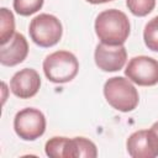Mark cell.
Segmentation results:
<instances>
[{
  "instance_id": "1",
  "label": "cell",
  "mask_w": 158,
  "mask_h": 158,
  "mask_svg": "<svg viewBox=\"0 0 158 158\" xmlns=\"http://www.w3.org/2000/svg\"><path fill=\"white\" fill-rule=\"evenodd\" d=\"M95 33L101 43L121 46L130 35V21L125 12L109 9L101 11L95 20Z\"/></svg>"
},
{
  "instance_id": "2",
  "label": "cell",
  "mask_w": 158,
  "mask_h": 158,
  "mask_svg": "<svg viewBox=\"0 0 158 158\" xmlns=\"http://www.w3.org/2000/svg\"><path fill=\"white\" fill-rule=\"evenodd\" d=\"M104 95L106 101L121 112H128L137 107L139 96L137 89L130 79L123 77H112L104 84Z\"/></svg>"
},
{
  "instance_id": "3",
  "label": "cell",
  "mask_w": 158,
  "mask_h": 158,
  "mask_svg": "<svg viewBox=\"0 0 158 158\" xmlns=\"http://www.w3.org/2000/svg\"><path fill=\"white\" fill-rule=\"evenodd\" d=\"M79 70L77 57L68 51H57L51 53L43 60V72L47 79L56 84H63L73 80Z\"/></svg>"
},
{
  "instance_id": "4",
  "label": "cell",
  "mask_w": 158,
  "mask_h": 158,
  "mask_svg": "<svg viewBox=\"0 0 158 158\" xmlns=\"http://www.w3.org/2000/svg\"><path fill=\"white\" fill-rule=\"evenodd\" d=\"M31 40L40 47H52L57 44L63 33L60 21L49 14H40L33 17L28 27Z\"/></svg>"
},
{
  "instance_id": "5",
  "label": "cell",
  "mask_w": 158,
  "mask_h": 158,
  "mask_svg": "<svg viewBox=\"0 0 158 158\" xmlns=\"http://www.w3.org/2000/svg\"><path fill=\"white\" fill-rule=\"evenodd\" d=\"M14 128L20 138L25 141H35L46 131V117L37 109H22L14 118Z\"/></svg>"
},
{
  "instance_id": "6",
  "label": "cell",
  "mask_w": 158,
  "mask_h": 158,
  "mask_svg": "<svg viewBox=\"0 0 158 158\" xmlns=\"http://www.w3.org/2000/svg\"><path fill=\"white\" fill-rule=\"evenodd\" d=\"M125 74L132 83L141 86L156 85L158 84V60L147 56L133 57L128 62Z\"/></svg>"
},
{
  "instance_id": "7",
  "label": "cell",
  "mask_w": 158,
  "mask_h": 158,
  "mask_svg": "<svg viewBox=\"0 0 158 158\" xmlns=\"http://www.w3.org/2000/svg\"><path fill=\"white\" fill-rule=\"evenodd\" d=\"M126 147L132 158L158 157V133L153 128L136 131L127 138Z\"/></svg>"
},
{
  "instance_id": "8",
  "label": "cell",
  "mask_w": 158,
  "mask_h": 158,
  "mask_svg": "<svg viewBox=\"0 0 158 158\" xmlns=\"http://www.w3.org/2000/svg\"><path fill=\"white\" fill-rule=\"evenodd\" d=\"M94 58L99 69L104 72H117L123 68L127 59V52L123 44L110 46L100 43L95 48Z\"/></svg>"
},
{
  "instance_id": "9",
  "label": "cell",
  "mask_w": 158,
  "mask_h": 158,
  "mask_svg": "<svg viewBox=\"0 0 158 158\" xmlns=\"http://www.w3.org/2000/svg\"><path fill=\"white\" fill-rule=\"evenodd\" d=\"M41 86L40 74L31 68H23L16 72L10 80L12 94L20 99H30L35 96Z\"/></svg>"
},
{
  "instance_id": "10",
  "label": "cell",
  "mask_w": 158,
  "mask_h": 158,
  "mask_svg": "<svg viewBox=\"0 0 158 158\" xmlns=\"http://www.w3.org/2000/svg\"><path fill=\"white\" fill-rule=\"evenodd\" d=\"M28 54V43L22 33L15 32L10 41L1 44L0 63L6 67H14L22 63Z\"/></svg>"
},
{
  "instance_id": "11",
  "label": "cell",
  "mask_w": 158,
  "mask_h": 158,
  "mask_svg": "<svg viewBox=\"0 0 158 158\" xmlns=\"http://www.w3.org/2000/svg\"><path fill=\"white\" fill-rule=\"evenodd\" d=\"M98 149L94 142L85 137L67 138L64 147V158H95Z\"/></svg>"
},
{
  "instance_id": "12",
  "label": "cell",
  "mask_w": 158,
  "mask_h": 158,
  "mask_svg": "<svg viewBox=\"0 0 158 158\" xmlns=\"http://www.w3.org/2000/svg\"><path fill=\"white\" fill-rule=\"evenodd\" d=\"M0 43L5 44L15 35V19L6 7L0 9Z\"/></svg>"
},
{
  "instance_id": "13",
  "label": "cell",
  "mask_w": 158,
  "mask_h": 158,
  "mask_svg": "<svg viewBox=\"0 0 158 158\" xmlns=\"http://www.w3.org/2000/svg\"><path fill=\"white\" fill-rule=\"evenodd\" d=\"M143 40L148 49L158 52V16L149 20L144 26Z\"/></svg>"
},
{
  "instance_id": "14",
  "label": "cell",
  "mask_w": 158,
  "mask_h": 158,
  "mask_svg": "<svg viewBox=\"0 0 158 158\" xmlns=\"http://www.w3.org/2000/svg\"><path fill=\"white\" fill-rule=\"evenodd\" d=\"M126 5L135 16L143 17L153 11L156 0H126Z\"/></svg>"
},
{
  "instance_id": "15",
  "label": "cell",
  "mask_w": 158,
  "mask_h": 158,
  "mask_svg": "<svg viewBox=\"0 0 158 158\" xmlns=\"http://www.w3.org/2000/svg\"><path fill=\"white\" fill-rule=\"evenodd\" d=\"M43 6V0H14V10L21 16H30Z\"/></svg>"
},
{
  "instance_id": "16",
  "label": "cell",
  "mask_w": 158,
  "mask_h": 158,
  "mask_svg": "<svg viewBox=\"0 0 158 158\" xmlns=\"http://www.w3.org/2000/svg\"><path fill=\"white\" fill-rule=\"evenodd\" d=\"M67 137H52L46 142L44 151L48 157L53 158H64V147Z\"/></svg>"
},
{
  "instance_id": "17",
  "label": "cell",
  "mask_w": 158,
  "mask_h": 158,
  "mask_svg": "<svg viewBox=\"0 0 158 158\" xmlns=\"http://www.w3.org/2000/svg\"><path fill=\"white\" fill-rule=\"evenodd\" d=\"M90 4H104V2H109V1H114V0H86Z\"/></svg>"
},
{
  "instance_id": "18",
  "label": "cell",
  "mask_w": 158,
  "mask_h": 158,
  "mask_svg": "<svg viewBox=\"0 0 158 158\" xmlns=\"http://www.w3.org/2000/svg\"><path fill=\"white\" fill-rule=\"evenodd\" d=\"M151 128H153V130H154V131L158 133V121H157V122H154V123L152 125V127H151Z\"/></svg>"
}]
</instances>
